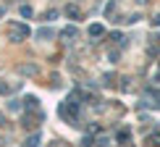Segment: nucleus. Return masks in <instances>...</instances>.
I'll list each match as a JSON object with an SVG mask.
<instances>
[{
    "instance_id": "6",
    "label": "nucleus",
    "mask_w": 160,
    "mask_h": 147,
    "mask_svg": "<svg viewBox=\"0 0 160 147\" xmlns=\"http://www.w3.org/2000/svg\"><path fill=\"white\" fill-rule=\"evenodd\" d=\"M24 103H26V108H29V110H34V108H37V97H26Z\"/></svg>"
},
{
    "instance_id": "2",
    "label": "nucleus",
    "mask_w": 160,
    "mask_h": 147,
    "mask_svg": "<svg viewBox=\"0 0 160 147\" xmlns=\"http://www.w3.org/2000/svg\"><path fill=\"white\" fill-rule=\"evenodd\" d=\"M26 34H29V29H26V26L13 24V39H21V37H26Z\"/></svg>"
},
{
    "instance_id": "3",
    "label": "nucleus",
    "mask_w": 160,
    "mask_h": 147,
    "mask_svg": "<svg viewBox=\"0 0 160 147\" xmlns=\"http://www.w3.org/2000/svg\"><path fill=\"white\" fill-rule=\"evenodd\" d=\"M24 147H39V134H32V137L24 142Z\"/></svg>"
},
{
    "instance_id": "9",
    "label": "nucleus",
    "mask_w": 160,
    "mask_h": 147,
    "mask_svg": "<svg viewBox=\"0 0 160 147\" xmlns=\"http://www.w3.org/2000/svg\"><path fill=\"white\" fill-rule=\"evenodd\" d=\"M158 39H160V37H158Z\"/></svg>"
},
{
    "instance_id": "8",
    "label": "nucleus",
    "mask_w": 160,
    "mask_h": 147,
    "mask_svg": "<svg viewBox=\"0 0 160 147\" xmlns=\"http://www.w3.org/2000/svg\"><path fill=\"white\" fill-rule=\"evenodd\" d=\"M0 126H3V116H0Z\"/></svg>"
},
{
    "instance_id": "5",
    "label": "nucleus",
    "mask_w": 160,
    "mask_h": 147,
    "mask_svg": "<svg viewBox=\"0 0 160 147\" xmlns=\"http://www.w3.org/2000/svg\"><path fill=\"white\" fill-rule=\"evenodd\" d=\"M129 137H131V134H129V129H121V131L116 134V139H118V142H126Z\"/></svg>"
},
{
    "instance_id": "7",
    "label": "nucleus",
    "mask_w": 160,
    "mask_h": 147,
    "mask_svg": "<svg viewBox=\"0 0 160 147\" xmlns=\"http://www.w3.org/2000/svg\"><path fill=\"white\" fill-rule=\"evenodd\" d=\"M66 13H68V16H74V18H76V16H79V8H76V5H68V8H66Z\"/></svg>"
},
{
    "instance_id": "4",
    "label": "nucleus",
    "mask_w": 160,
    "mask_h": 147,
    "mask_svg": "<svg viewBox=\"0 0 160 147\" xmlns=\"http://www.w3.org/2000/svg\"><path fill=\"white\" fill-rule=\"evenodd\" d=\"M102 32H105V29H102L100 24H92V26H89V34H92V37H100Z\"/></svg>"
},
{
    "instance_id": "1",
    "label": "nucleus",
    "mask_w": 160,
    "mask_h": 147,
    "mask_svg": "<svg viewBox=\"0 0 160 147\" xmlns=\"http://www.w3.org/2000/svg\"><path fill=\"white\" fill-rule=\"evenodd\" d=\"M61 116L63 118H68V121H76V116H79V103H74V100H68V105H61Z\"/></svg>"
}]
</instances>
